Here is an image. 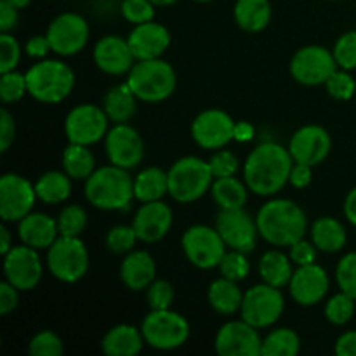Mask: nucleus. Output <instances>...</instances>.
Masks as SVG:
<instances>
[{
	"label": "nucleus",
	"mask_w": 356,
	"mask_h": 356,
	"mask_svg": "<svg viewBox=\"0 0 356 356\" xmlns=\"http://www.w3.org/2000/svg\"><path fill=\"white\" fill-rule=\"evenodd\" d=\"M145 337L141 329L129 323H120L104 334L101 350L106 356H134L141 351Z\"/></svg>",
	"instance_id": "obj_27"
},
{
	"label": "nucleus",
	"mask_w": 356,
	"mask_h": 356,
	"mask_svg": "<svg viewBox=\"0 0 356 356\" xmlns=\"http://www.w3.org/2000/svg\"><path fill=\"white\" fill-rule=\"evenodd\" d=\"M285 309V299L282 289L268 284L254 285L243 294L240 315L242 320L256 329H266L275 325Z\"/></svg>",
	"instance_id": "obj_9"
},
{
	"label": "nucleus",
	"mask_w": 356,
	"mask_h": 356,
	"mask_svg": "<svg viewBox=\"0 0 356 356\" xmlns=\"http://www.w3.org/2000/svg\"><path fill=\"white\" fill-rule=\"evenodd\" d=\"M19 240L33 249H49L59 236L58 221L42 212H30L17 222Z\"/></svg>",
	"instance_id": "obj_25"
},
{
	"label": "nucleus",
	"mask_w": 356,
	"mask_h": 356,
	"mask_svg": "<svg viewBox=\"0 0 356 356\" xmlns=\"http://www.w3.org/2000/svg\"><path fill=\"white\" fill-rule=\"evenodd\" d=\"M330 280L327 271L318 264L298 266L289 284L292 299L301 306H315L329 292Z\"/></svg>",
	"instance_id": "obj_22"
},
{
	"label": "nucleus",
	"mask_w": 356,
	"mask_h": 356,
	"mask_svg": "<svg viewBox=\"0 0 356 356\" xmlns=\"http://www.w3.org/2000/svg\"><path fill=\"white\" fill-rule=\"evenodd\" d=\"M21 59V47L10 33H0V73L13 72Z\"/></svg>",
	"instance_id": "obj_50"
},
{
	"label": "nucleus",
	"mask_w": 356,
	"mask_h": 356,
	"mask_svg": "<svg viewBox=\"0 0 356 356\" xmlns=\"http://www.w3.org/2000/svg\"><path fill=\"white\" fill-rule=\"evenodd\" d=\"M125 82L131 86L139 101L160 103L172 96L176 90L177 76L172 66L163 59H145L136 61Z\"/></svg>",
	"instance_id": "obj_5"
},
{
	"label": "nucleus",
	"mask_w": 356,
	"mask_h": 356,
	"mask_svg": "<svg viewBox=\"0 0 356 356\" xmlns=\"http://www.w3.org/2000/svg\"><path fill=\"white\" fill-rule=\"evenodd\" d=\"M138 101V96L127 82L118 83L104 94L103 110L113 124H129V120L136 115Z\"/></svg>",
	"instance_id": "obj_28"
},
{
	"label": "nucleus",
	"mask_w": 356,
	"mask_h": 356,
	"mask_svg": "<svg viewBox=\"0 0 356 356\" xmlns=\"http://www.w3.org/2000/svg\"><path fill=\"white\" fill-rule=\"evenodd\" d=\"M211 193L219 209H240L245 205L249 186L245 184V181L242 183L235 176L218 177L212 183Z\"/></svg>",
	"instance_id": "obj_35"
},
{
	"label": "nucleus",
	"mask_w": 356,
	"mask_h": 356,
	"mask_svg": "<svg viewBox=\"0 0 356 356\" xmlns=\"http://www.w3.org/2000/svg\"><path fill=\"white\" fill-rule=\"evenodd\" d=\"M89 24L76 13H63L51 21L47 38L51 47L59 56H75L89 42Z\"/></svg>",
	"instance_id": "obj_15"
},
{
	"label": "nucleus",
	"mask_w": 356,
	"mask_h": 356,
	"mask_svg": "<svg viewBox=\"0 0 356 356\" xmlns=\"http://www.w3.org/2000/svg\"><path fill=\"white\" fill-rule=\"evenodd\" d=\"M14 6L7 3L6 0H0V31L2 33H9L10 30H14L19 19V14Z\"/></svg>",
	"instance_id": "obj_56"
},
{
	"label": "nucleus",
	"mask_w": 356,
	"mask_h": 356,
	"mask_svg": "<svg viewBox=\"0 0 356 356\" xmlns=\"http://www.w3.org/2000/svg\"><path fill=\"white\" fill-rule=\"evenodd\" d=\"M292 159L289 148L277 143H263L249 153L243 165V181L254 195L271 197L284 190L291 177Z\"/></svg>",
	"instance_id": "obj_1"
},
{
	"label": "nucleus",
	"mask_w": 356,
	"mask_h": 356,
	"mask_svg": "<svg viewBox=\"0 0 356 356\" xmlns=\"http://www.w3.org/2000/svg\"><path fill=\"white\" fill-rule=\"evenodd\" d=\"M155 3L152 0H122L120 13L129 23L141 24L153 21L155 17Z\"/></svg>",
	"instance_id": "obj_45"
},
{
	"label": "nucleus",
	"mask_w": 356,
	"mask_h": 356,
	"mask_svg": "<svg viewBox=\"0 0 356 356\" xmlns=\"http://www.w3.org/2000/svg\"><path fill=\"white\" fill-rule=\"evenodd\" d=\"M156 264L146 250H131L120 264V278L131 291H146L155 282Z\"/></svg>",
	"instance_id": "obj_26"
},
{
	"label": "nucleus",
	"mask_w": 356,
	"mask_h": 356,
	"mask_svg": "<svg viewBox=\"0 0 356 356\" xmlns=\"http://www.w3.org/2000/svg\"><path fill=\"white\" fill-rule=\"evenodd\" d=\"M195 2H200V3H207V2H212V0H195Z\"/></svg>",
	"instance_id": "obj_63"
},
{
	"label": "nucleus",
	"mask_w": 356,
	"mask_h": 356,
	"mask_svg": "<svg viewBox=\"0 0 356 356\" xmlns=\"http://www.w3.org/2000/svg\"><path fill=\"white\" fill-rule=\"evenodd\" d=\"M149 309H169L174 301V289L169 282L155 280L146 289Z\"/></svg>",
	"instance_id": "obj_49"
},
{
	"label": "nucleus",
	"mask_w": 356,
	"mask_h": 356,
	"mask_svg": "<svg viewBox=\"0 0 356 356\" xmlns=\"http://www.w3.org/2000/svg\"><path fill=\"white\" fill-rule=\"evenodd\" d=\"M13 243H10V233L6 226H0V252L2 256H6L10 249H13Z\"/></svg>",
	"instance_id": "obj_60"
},
{
	"label": "nucleus",
	"mask_w": 356,
	"mask_h": 356,
	"mask_svg": "<svg viewBox=\"0 0 356 356\" xmlns=\"http://www.w3.org/2000/svg\"><path fill=\"white\" fill-rule=\"evenodd\" d=\"M35 184L19 174H3L0 179V218L3 222H19L33 211L37 200Z\"/></svg>",
	"instance_id": "obj_14"
},
{
	"label": "nucleus",
	"mask_w": 356,
	"mask_h": 356,
	"mask_svg": "<svg viewBox=\"0 0 356 356\" xmlns=\"http://www.w3.org/2000/svg\"><path fill=\"white\" fill-rule=\"evenodd\" d=\"M127 40L136 59L145 61V59L160 58L167 51L170 45V33L163 24L148 21V23L136 24Z\"/></svg>",
	"instance_id": "obj_24"
},
{
	"label": "nucleus",
	"mask_w": 356,
	"mask_h": 356,
	"mask_svg": "<svg viewBox=\"0 0 356 356\" xmlns=\"http://www.w3.org/2000/svg\"><path fill=\"white\" fill-rule=\"evenodd\" d=\"M316 245L313 242L301 238L299 242L292 243L289 257L296 266H306V264H313L316 261Z\"/></svg>",
	"instance_id": "obj_51"
},
{
	"label": "nucleus",
	"mask_w": 356,
	"mask_h": 356,
	"mask_svg": "<svg viewBox=\"0 0 356 356\" xmlns=\"http://www.w3.org/2000/svg\"><path fill=\"white\" fill-rule=\"evenodd\" d=\"M17 302H19V291L7 280L2 282L0 284V313L3 316L9 315L17 308Z\"/></svg>",
	"instance_id": "obj_53"
},
{
	"label": "nucleus",
	"mask_w": 356,
	"mask_h": 356,
	"mask_svg": "<svg viewBox=\"0 0 356 356\" xmlns=\"http://www.w3.org/2000/svg\"><path fill=\"white\" fill-rule=\"evenodd\" d=\"M6 2L16 7V9H24V7L30 6L31 0H6Z\"/></svg>",
	"instance_id": "obj_61"
},
{
	"label": "nucleus",
	"mask_w": 356,
	"mask_h": 356,
	"mask_svg": "<svg viewBox=\"0 0 356 356\" xmlns=\"http://www.w3.org/2000/svg\"><path fill=\"white\" fill-rule=\"evenodd\" d=\"M172 226V209L162 200L146 202L136 212L132 228L141 242L155 243L160 242Z\"/></svg>",
	"instance_id": "obj_23"
},
{
	"label": "nucleus",
	"mask_w": 356,
	"mask_h": 356,
	"mask_svg": "<svg viewBox=\"0 0 356 356\" xmlns=\"http://www.w3.org/2000/svg\"><path fill=\"white\" fill-rule=\"evenodd\" d=\"M337 66L334 52L322 45H306L299 49L291 61V73L302 86H322L330 79Z\"/></svg>",
	"instance_id": "obj_12"
},
{
	"label": "nucleus",
	"mask_w": 356,
	"mask_h": 356,
	"mask_svg": "<svg viewBox=\"0 0 356 356\" xmlns=\"http://www.w3.org/2000/svg\"><path fill=\"white\" fill-rule=\"evenodd\" d=\"M38 200L47 205L63 204L72 195V177L65 170H51L45 172L40 179L35 183Z\"/></svg>",
	"instance_id": "obj_34"
},
{
	"label": "nucleus",
	"mask_w": 356,
	"mask_h": 356,
	"mask_svg": "<svg viewBox=\"0 0 356 356\" xmlns=\"http://www.w3.org/2000/svg\"><path fill=\"white\" fill-rule=\"evenodd\" d=\"M238 282L228 280L221 277L214 280L209 287V305L216 313L222 316H229L233 313L240 312L243 302V294L238 289Z\"/></svg>",
	"instance_id": "obj_30"
},
{
	"label": "nucleus",
	"mask_w": 356,
	"mask_h": 356,
	"mask_svg": "<svg viewBox=\"0 0 356 356\" xmlns=\"http://www.w3.org/2000/svg\"><path fill=\"white\" fill-rule=\"evenodd\" d=\"M104 149L110 163L122 169H134L145 156V143L129 124H115L104 138Z\"/></svg>",
	"instance_id": "obj_18"
},
{
	"label": "nucleus",
	"mask_w": 356,
	"mask_h": 356,
	"mask_svg": "<svg viewBox=\"0 0 356 356\" xmlns=\"http://www.w3.org/2000/svg\"><path fill=\"white\" fill-rule=\"evenodd\" d=\"M334 58L343 70H356V31H346L334 45Z\"/></svg>",
	"instance_id": "obj_44"
},
{
	"label": "nucleus",
	"mask_w": 356,
	"mask_h": 356,
	"mask_svg": "<svg viewBox=\"0 0 356 356\" xmlns=\"http://www.w3.org/2000/svg\"><path fill=\"white\" fill-rule=\"evenodd\" d=\"M257 330L245 320L225 323L216 334V353L219 356H261L263 339Z\"/></svg>",
	"instance_id": "obj_19"
},
{
	"label": "nucleus",
	"mask_w": 356,
	"mask_h": 356,
	"mask_svg": "<svg viewBox=\"0 0 356 356\" xmlns=\"http://www.w3.org/2000/svg\"><path fill=\"white\" fill-rule=\"evenodd\" d=\"M138 240L139 238L132 225L113 226L106 235V249L111 250L113 254H129L134 249Z\"/></svg>",
	"instance_id": "obj_42"
},
{
	"label": "nucleus",
	"mask_w": 356,
	"mask_h": 356,
	"mask_svg": "<svg viewBox=\"0 0 356 356\" xmlns=\"http://www.w3.org/2000/svg\"><path fill=\"white\" fill-rule=\"evenodd\" d=\"M216 229L222 236L228 249L245 254L256 249L259 229H257L256 219L250 218V214L243 207L221 209L216 218Z\"/></svg>",
	"instance_id": "obj_13"
},
{
	"label": "nucleus",
	"mask_w": 356,
	"mask_h": 356,
	"mask_svg": "<svg viewBox=\"0 0 356 356\" xmlns=\"http://www.w3.org/2000/svg\"><path fill=\"white\" fill-rule=\"evenodd\" d=\"M110 118L103 108L96 104H79L73 108L65 120V134L70 143L90 146L106 138Z\"/></svg>",
	"instance_id": "obj_11"
},
{
	"label": "nucleus",
	"mask_w": 356,
	"mask_h": 356,
	"mask_svg": "<svg viewBox=\"0 0 356 356\" xmlns=\"http://www.w3.org/2000/svg\"><path fill=\"white\" fill-rule=\"evenodd\" d=\"M330 148H332L330 134L320 125H305L298 129L289 143V152L294 162L308 163L312 167L322 163L329 156Z\"/></svg>",
	"instance_id": "obj_20"
},
{
	"label": "nucleus",
	"mask_w": 356,
	"mask_h": 356,
	"mask_svg": "<svg viewBox=\"0 0 356 356\" xmlns=\"http://www.w3.org/2000/svg\"><path fill=\"white\" fill-rule=\"evenodd\" d=\"M209 165H211L214 179H218V177H229L235 176L236 170H238V159H236L233 152L221 148L216 149V153L209 160Z\"/></svg>",
	"instance_id": "obj_48"
},
{
	"label": "nucleus",
	"mask_w": 356,
	"mask_h": 356,
	"mask_svg": "<svg viewBox=\"0 0 356 356\" xmlns=\"http://www.w3.org/2000/svg\"><path fill=\"white\" fill-rule=\"evenodd\" d=\"M233 16L242 30L257 33L270 24L271 3L270 0H236Z\"/></svg>",
	"instance_id": "obj_29"
},
{
	"label": "nucleus",
	"mask_w": 356,
	"mask_h": 356,
	"mask_svg": "<svg viewBox=\"0 0 356 356\" xmlns=\"http://www.w3.org/2000/svg\"><path fill=\"white\" fill-rule=\"evenodd\" d=\"M24 51L30 58L33 59H44L49 52L52 51L51 42H49L47 35H35L24 45Z\"/></svg>",
	"instance_id": "obj_55"
},
{
	"label": "nucleus",
	"mask_w": 356,
	"mask_h": 356,
	"mask_svg": "<svg viewBox=\"0 0 356 356\" xmlns=\"http://www.w3.org/2000/svg\"><path fill=\"white\" fill-rule=\"evenodd\" d=\"M47 268L63 284H75L89 270V252L80 236L59 235L47 249Z\"/></svg>",
	"instance_id": "obj_8"
},
{
	"label": "nucleus",
	"mask_w": 356,
	"mask_h": 356,
	"mask_svg": "<svg viewBox=\"0 0 356 356\" xmlns=\"http://www.w3.org/2000/svg\"><path fill=\"white\" fill-rule=\"evenodd\" d=\"M181 245L186 259L200 270H212L219 266L228 249L218 229L205 225L190 226L184 232Z\"/></svg>",
	"instance_id": "obj_10"
},
{
	"label": "nucleus",
	"mask_w": 356,
	"mask_h": 356,
	"mask_svg": "<svg viewBox=\"0 0 356 356\" xmlns=\"http://www.w3.org/2000/svg\"><path fill=\"white\" fill-rule=\"evenodd\" d=\"M14 138H16L14 118L10 117L6 108H2V111H0V152L6 153L14 143Z\"/></svg>",
	"instance_id": "obj_52"
},
{
	"label": "nucleus",
	"mask_w": 356,
	"mask_h": 356,
	"mask_svg": "<svg viewBox=\"0 0 356 356\" xmlns=\"http://www.w3.org/2000/svg\"><path fill=\"white\" fill-rule=\"evenodd\" d=\"M219 271H221V277L228 278L233 282H242L245 280L247 275L250 271L249 259H247L245 252H240V250H226L225 257L219 263Z\"/></svg>",
	"instance_id": "obj_40"
},
{
	"label": "nucleus",
	"mask_w": 356,
	"mask_h": 356,
	"mask_svg": "<svg viewBox=\"0 0 356 356\" xmlns=\"http://www.w3.org/2000/svg\"><path fill=\"white\" fill-rule=\"evenodd\" d=\"M344 216L351 225L356 226V186L348 193L346 200H344Z\"/></svg>",
	"instance_id": "obj_59"
},
{
	"label": "nucleus",
	"mask_w": 356,
	"mask_h": 356,
	"mask_svg": "<svg viewBox=\"0 0 356 356\" xmlns=\"http://www.w3.org/2000/svg\"><path fill=\"white\" fill-rule=\"evenodd\" d=\"M294 275L292 271V259L285 256L280 250H268L259 259V277L264 284L273 285V287H289L291 278Z\"/></svg>",
	"instance_id": "obj_32"
},
{
	"label": "nucleus",
	"mask_w": 356,
	"mask_h": 356,
	"mask_svg": "<svg viewBox=\"0 0 356 356\" xmlns=\"http://www.w3.org/2000/svg\"><path fill=\"white\" fill-rule=\"evenodd\" d=\"M58 228L59 235L63 236H80L87 226V212L83 207L73 204L66 205L58 216Z\"/></svg>",
	"instance_id": "obj_38"
},
{
	"label": "nucleus",
	"mask_w": 356,
	"mask_h": 356,
	"mask_svg": "<svg viewBox=\"0 0 356 356\" xmlns=\"http://www.w3.org/2000/svg\"><path fill=\"white\" fill-rule=\"evenodd\" d=\"M63 350H65L63 341L51 330H42L35 334L28 346V351L33 356H61Z\"/></svg>",
	"instance_id": "obj_47"
},
{
	"label": "nucleus",
	"mask_w": 356,
	"mask_h": 356,
	"mask_svg": "<svg viewBox=\"0 0 356 356\" xmlns=\"http://www.w3.org/2000/svg\"><path fill=\"white\" fill-rule=\"evenodd\" d=\"M153 3H155L156 7H167V6H172V3H176L177 0H152Z\"/></svg>",
	"instance_id": "obj_62"
},
{
	"label": "nucleus",
	"mask_w": 356,
	"mask_h": 356,
	"mask_svg": "<svg viewBox=\"0 0 356 356\" xmlns=\"http://www.w3.org/2000/svg\"><path fill=\"white\" fill-rule=\"evenodd\" d=\"M336 280L344 294L356 301V252H350L337 263Z\"/></svg>",
	"instance_id": "obj_46"
},
{
	"label": "nucleus",
	"mask_w": 356,
	"mask_h": 356,
	"mask_svg": "<svg viewBox=\"0 0 356 356\" xmlns=\"http://www.w3.org/2000/svg\"><path fill=\"white\" fill-rule=\"evenodd\" d=\"M169 193V176L160 167H146L134 177V197L141 204L162 200Z\"/></svg>",
	"instance_id": "obj_33"
},
{
	"label": "nucleus",
	"mask_w": 356,
	"mask_h": 356,
	"mask_svg": "<svg viewBox=\"0 0 356 356\" xmlns=\"http://www.w3.org/2000/svg\"><path fill=\"white\" fill-rule=\"evenodd\" d=\"M26 92V75L16 72V70L2 73V79H0V97H2L3 104L16 103V101H19Z\"/></svg>",
	"instance_id": "obj_41"
},
{
	"label": "nucleus",
	"mask_w": 356,
	"mask_h": 356,
	"mask_svg": "<svg viewBox=\"0 0 356 356\" xmlns=\"http://www.w3.org/2000/svg\"><path fill=\"white\" fill-rule=\"evenodd\" d=\"M169 195L179 204H191L204 197L214 183L209 162L198 156H183L176 160L167 172Z\"/></svg>",
	"instance_id": "obj_6"
},
{
	"label": "nucleus",
	"mask_w": 356,
	"mask_h": 356,
	"mask_svg": "<svg viewBox=\"0 0 356 356\" xmlns=\"http://www.w3.org/2000/svg\"><path fill=\"white\" fill-rule=\"evenodd\" d=\"M42 261L37 249L28 245L13 247L3 256V275L17 291H33L42 280Z\"/></svg>",
	"instance_id": "obj_17"
},
{
	"label": "nucleus",
	"mask_w": 356,
	"mask_h": 356,
	"mask_svg": "<svg viewBox=\"0 0 356 356\" xmlns=\"http://www.w3.org/2000/svg\"><path fill=\"white\" fill-rule=\"evenodd\" d=\"M145 343L155 350L170 351L181 348L190 337V323L172 309H152L141 323Z\"/></svg>",
	"instance_id": "obj_7"
},
{
	"label": "nucleus",
	"mask_w": 356,
	"mask_h": 356,
	"mask_svg": "<svg viewBox=\"0 0 356 356\" xmlns=\"http://www.w3.org/2000/svg\"><path fill=\"white\" fill-rule=\"evenodd\" d=\"M336 353L339 356H356V330L344 332L337 339Z\"/></svg>",
	"instance_id": "obj_57"
},
{
	"label": "nucleus",
	"mask_w": 356,
	"mask_h": 356,
	"mask_svg": "<svg viewBox=\"0 0 356 356\" xmlns=\"http://www.w3.org/2000/svg\"><path fill=\"white\" fill-rule=\"evenodd\" d=\"M346 228L343 222L337 219L329 218H320L313 222L312 226V242L315 243L316 249L322 252L334 254L339 252L344 245H346Z\"/></svg>",
	"instance_id": "obj_31"
},
{
	"label": "nucleus",
	"mask_w": 356,
	"mask_h": 356,
	"mask_svg": "<svg viewBox=\"0 0 356 356\" xmlns=\"http://www.w3.org/2000/svg\"><path fill=\"white\" fill-rule=\"evenodd\" d=\"M256 222L261 238L277 247H291L305 238L308 229L306 212L287 198L266 202L257 212Z\"/></svg>",
	"instance_id": "obj_2"
},
{
	"label": "nucleus",
	"mask_w": 356,
	"mask_h": 356,
	"mask_svg": "<svg viewBox=\"0 0 356 356\" xmlns=\"http://www.w3.org/2000/svg\"><path fill=\"white\" fill-rule=\"evenodd\" d=\"M86 198L101 211H125L134 200V179L127 169L104 165L94 170L86 179Z\"/></svg>",
	"instance_id": "obj_3"
},
{
	"label": "nucleus",
	"mask_w": 356,
	"mask_h": 356,
	"mask_svg": "<svg viewBox=\"0 0 356 356\" xmlns=\"http://www.w3.org/2000/svg\"><path fill=\"white\" fill-rule=\"evenodd\" d=\"M92 58L101 72L115 76L129 73L138 61L127 38L118 35H106L99 38L94 47Z\"/></svg>",
	"instance_id": "obj_21"
},
{
	"label": "nucleus",
	"mask_w": 356,
	"mask_h": 356,
	"mask_svg": "<svg viewBox=\"0 0 356 356\" xmlns=\"http://www.w3.org/2000/svg\"><path fill=\"white\" fill-rule=\"evenodd\" d=\"M28 94L45 104L65 101L75 86V73L59 59H42L26 73Z\"/></svg>",
	"instance_id": "obj_4"
},
{
	"label": "nucleus",
	"mask_w": 356,
	"mask_h": 356,
	"mask_svg": "<svg viewBox=\"0 0 356 356\" xmlns=\"http://www.w3.org/2000/svg\"><path fill=\"white\" fill-rule=\"evenodd\" d=\"M63 170L68 174L72 179L86 181L90 174L96 170V160L89 146L75 145L70 143L63 152Z\"/></svg>",
	"instance_id": "obj_36"
},
{
	"label": "nucleus",
	"mask_w": 356,
	"mask_h": 356,
	"mask_svg": "<svg viewBox=\"0 0 356 356\" xmlns=\"http://www.w3.org/2000/svg\"><path fill=\"white\" fill-rule=\"evenodd\" d=\"M313 179V167L308 165V163H299L294 162L291 170V177H289V183L292 184L298 190H302V188L309 186Z\"/></svg>",
	"instance_id": "obj_54"
},
{
	"label": "nucleus",
	"mask_w": 356,
	"mask_h": 356,
	"mask_svg": "<svg viewBox=\"0 0 356 356\" xmlns=\"http://www.w3.org/2000/svg\"><path fill=\"white\" fill-rule=\"evenodd\" d=\"M355 315V299L351 296L344 294L343 291L339 294L332 296L325 305V316L334 325H346Z\"/></svg>",
	"instance_id": "obj_39"
},
{
	"label": "nucleus",
	"mask_w": 356,
	"mask_h": 356,
	"mask_svg": "<svg viewBox=\"0 0 356 356\" xmlns=\"http://www.w3.org/2000/svg\"><path fill=\"white\" fill-rule=\"evenodd\" d=\"M301 350L299 336L292 329H275L263 339L261 356H296Z\"/></svg>",
	"instance_id": "obj_37"
},
{
	"label": "nucleus",
	"mask_w": 356,
	"mask_h": 356,
	"mask_svg": "<svg viewBox=\"0 0 356 356\" xmlns=\"http://www.w3.org/2000/svg\"><path fill=\"white\" fill-rule=\"evenodd\" d=\"M254 138V127L249 122H236L235 124V141L247 143Z\"/></svg>",
	"instance_id": "obj_58"
},
{
	"label": "nucleus",
	"mask_w": 356,
	"mask_h": 356,
	"mask_svg": "<svg viewBox=\"0 0 356 356\" xmlns=\"http://www.w3.org/2000/svg\"><path fill=\"white\" fill-rule=\"evenodd\" d=\"M236 122L226 111L211 108L198 115L191 124V136L204 149H221L235 139Z\"/></svg>",
	"instance_id": "obj_16"
},
{
	"label": "nucleus",
	"mask_w": 356,
	"mask_h": 356,
	"mask_svg": "<svg viewBox=\"0 0 356 356\" xmlns=\"http://www.w3.org/2000/svg\"><path fill=\"white\" fill-rule=\"evenodd\" d=\"M327 92L337 101H348L355 96L356 82L348 70L337 68L325 82Z\"/></svg>",
	"instance_id": "obj_43"
}]
</instances>
